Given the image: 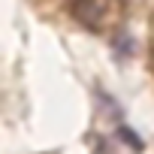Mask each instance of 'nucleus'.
I'll use <instances>...</instances> for the list:
<instances>
[{
    "instance_id": "4",
    "label": "nucleus",
    "mask_w": 154,
    "mask_h": 154,
    "mask_svg": "<svg viewBox=\"0 0 154 154\" xmlns=\"http://www.w3.org/2000/svg\"><path fill=\"white\" fill-rule=\"evenodd\" d=\"M151 66H154V45H151Z\"/></svg>"
},
{
    "instance_id": "1",
    "label": "nucleus",
    "mask_w": 154,
    "mask_h": 154,
    "mask_svg": "<svg viewBox=\"0 0 154 154\" xmlns=\"http://www.w3.org/2000/svg\"><path fill=\"white\" fill-rule=\"evenodd\" d=\"M112 15V0H72V18L88 30H100Z\"/></svg>"
},
{
    "instance_id": "2",
    "label": "nucleus",
    "mask_w": 154,
    "mask_h": 154,
    "mask_svg": "<svg viewBox=\"0 0 154 154\" xmlns=\"http://www.w3.org/2000/svg\"><path fill=\"white\" fill-rule=\"evenodd\" d=\"M118 139H124V142H127L133 151H142V148H145V145H142V139H139V136H136L130 127H118Z\"/></svg>"
},
{
    "instance_id": "3",
    "label": "nucleus",
    "mask_w": 154,
    "mask_h": 154,
    "mask_svg": "<svg viewBox=\"0 0 154 154\" xmlns=\"http://www.w3.org/2000/svg\"><path fill=\"white\" fill-rule=\"evenodd\" d=\"M151 45H154V18H151Z\"/></svg>"
}]
</instances>
